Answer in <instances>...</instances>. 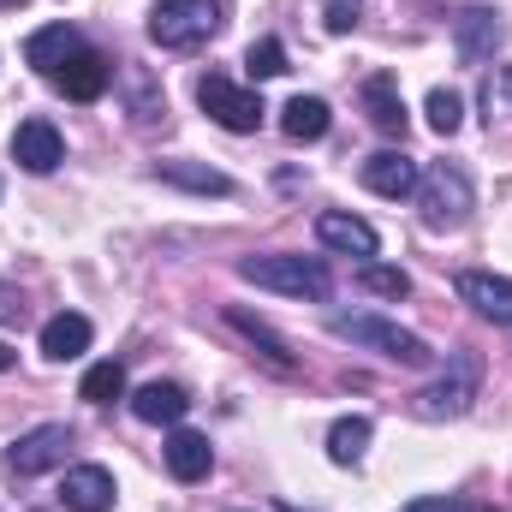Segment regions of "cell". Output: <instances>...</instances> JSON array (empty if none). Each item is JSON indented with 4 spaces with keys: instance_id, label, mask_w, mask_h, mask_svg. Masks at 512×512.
I'll list each match as a JSON object with an SVG mask.
<instances>
[{
    "instance_id": "cell-1",
    "label": "cell",
    "mask_w": 512,
    "mask_h": 512,
    "mask_svg": "<svg viewBox=\"0 0 512 512\" xmlns=\"http://www.w3.org/2000/svg\"><path fill=\"white\" fill-rule=\"evenodd\" d=\"M417 203H423V221H429L435 233H453V227H465V221H471V209H477L471 173H465L459 161H435V167L417 179Z\"/></svg>"
},
{
    "instance_id": "cell-2",
    "label": "cell",
    "mask_w": 512,
    "mask_h": 512,
    "mask_svg": "<svg viewBox=\"0 0 512 512\" xmlns=\"http://www.w3.org/2000/svg\"><path fill=\"white\" fill-rule=\"evenodd\" d=\"M221 24H227V6L221 0H155V12H149V36L161 48H173V54L203 48Z\"/></svg>"
},
{
    "instance_id": "cell-3",
    "label": "cell",
    "mask_w": 512,
    "mask_h": 512,
    "mask_svg": "<svg viewBox=\"0 0 512 512\" xmlns=\"http://www.w3.org/2000/svg\"><path fill=\"white\" fill-rule=\"evenodd\" d=\"M239 274L262 292H286V298H310V304L334 292V280L316 256H245Z\"/></svg>"
},
{
    "instance_id": "cell-4",
    "label": "cell",
    "mask_w": 512,
    "mask_h": 512,
    "mask_svg": "<svg viewBox=\"0 0 512 512\" xmlns=\"http://www.w3.org/2000/svg\"><path fill=\"white\" fill-rule=\"evenodd\" d=\"M477 387H483V358H477V352H453V364H447L441 382H429L423 393H411V411H417L423 423L465 417L471 399H477Z\"/></svg>"
},
{
    "instance_id": "cell-5",
    "label": "cell",
    "mask_w": 512,
    "mask_h": 512,
    "mask_svg": "<svg viewBox=\"0 0 512 512\" xmlns=\"http://www.w3.org/2000/svg\"><path fill=\"white\" fill-rule=\"evenodd\" d=\"M328 334L334 340H346V346H370V352H382V358H399V364H435V352L417 340V334H405L399 322H387V316H328Z\"/></svg>"
},
{
    "instance_id": "cell-6",
    "label": "cell",
    "mask_w": 512,
    "mask_h": 512,
    "mask_svg": "<svg viewBox=\"0 0 512 512\" xmlns=\"http://www.w3.org/2000/svg\"><path fill=\"white\" fill-rule=\"evenodd\" d=\"M197 102H203V114H209L215 126H227V131H256L262 126V114H268L256 90H239V84L221 78V72L197 78Z\"/></svg>"
},
{
    "instance_id": "cell-7",
    "label": "cell",
    "mask_w": 512,
    "mask_h": 512,
    "mask_svg": "<svg viewBox=\"0 0 512 512\" xmlns=\"http://www.w3.org/2000/svg\"><path fill=\"white\" fill-rule=\"evenodd\" d=\"M66 453H72V429H66V423H42V429L18 435V441L0 453V471H6V477H42V471H54Z\"/></svg>"
},
{
    "instance_id": "cell-8",
    "label": "cell",
    "mask_w": 512,
    "mask_h": 512,
    "mask_svg": "<svg viewBox=\"0 0 512 512\" xmlns=\"http://www.w3.org/2000/svg\"><path fill=\"white\" fill-rule=\"evenodd\" d=\"M54 84H60V96H66V102H102V96H108V84H114V66H108V54L78 48V54L54 72Z\"/></svg>"
},
{
    "instance_id": "cell-9",
    "label": "cell",
    "mask_w": 512,
    "mask_h": 512,
    "mask_svg": "<svg viewBox=\"0 0 512 512\" xmlns=\"http://www.w3.org/2000/svg\"><path fill=\"white\" fill-rule=\"evenodd\" d=\"M453 292H459L477 316H489V322L512 328V280H501V274H483V268H465V274L453 280Z\"/></svg>"
},
{
    "instance_id": "cell-10",
    "label": "cell",
    "mask_w": 512,
    "mask_h": 512,
    "mask_svg": "<svg viewBox=\"0 0 512 512\" xmlns=\"http://www.w3.org/2000/svg\"><path fill=\"white\" fill-rule=\"evenodd\" d=\"M453 42H459V60H465V66H483V60L507 42V24H501L489 6H471V12H459Z\"/></svg>"
},
{
    "instance_id": "cell-11",
    "label": "cell",
    "mask_w": 512,
    "mask_h": 512,
    "mask_svg": "<svg viewBox=\"0 0 512 512\" xmlns=\"http://www.w3.org/2000/svg\"><path fill=\"white\" fill-rule=\"evenodd\" d=\"M12 161L24 173H54L66 161V143H60V131L48 126V120H24V126L12 131Z\"/></svg>"
},
{
    "instance_id": "cell-12",
    "label": "cell",
    "mask_w": 512,
    "mask_h": 512,
    "mask_svg": "<svg viewBox=\"0 0 512 512\" xmlns=\"http://www.w3.org/2000/svg\"><path fill=\"white\" fill-rule=\"evenodd\" d=\"M417 179H423V173H417V161H411L405 149H376V155L364 161V185H370L376 197H393V203H399V197H417Z\"/></svg>"
},
{
    "instance_id": "cell-13",
    "label": "cell",
    "mask_w": 512,
    "mask_h": 512,
    "mask_svg": "<svg viewBox=\"0 0 512 512\" xmlns=\"http://www.w3.org/2000/svg\"><path fill=\"white\" fill-rule=\"evenodd\" d=\"M60 507L66 512H114V477H108L102 465H78V471H66V483H60Z\"/></svg>"
},
{
    "instance_id": "cell-14",
    "label": "cell",
    "mask_w": 512,
    "mask_h": 512,
    "mask_svg": "<svg viewBox=\"0 0 512 512\" xmlns=\"http://www.w3.org/2000/svg\"><path fill=\"white\" fill-rule=\"evenodd\" d=\"M78 48H84V42H78V30H72V24H42V30H30V36H24V60H30L42 78H54Z\"/></svg>"
},
{
    "instance_id": "cell-15",
    "label": "cell",
    "mask_w": 512,
    "mask_h": 512,
    "mask_svg": "<svg viewBox=\"0 0 512 512\" xmlns=\"http://www.w3.org/2000/svg\"><path fill=\"white\" fill-rule=\"evenodd\" d=\"M364 114H370V126L382 131V137H405V126H411V114H405V102H399V84H393L387 72H376V78L364 84Z\"/></svg>"
},
{
    "instance_id": "cell-16",
    "label": "cell",
    "mask_w": 512,
    "mask_h": 512,
    "mask_svg": "<svg viewBox=\"0 0 512 512\" xmlns=\"http://www.w3.org/2000/svg\"><path fill=\"white\" fill-rule=\"evenodd\" d=\"M316 239H322L328 251L364 256V262H370L376 245H382V239H376V227H370V221H358V215H322V221H316Z\"/></svg>"
},
{
    "instance_id": "cell-17",
    "label": "cell",
    "mask_w": 512,
    "mask_h": 512,
    "mask_svg": "<svg viewBox=\"0 0 512 512\" xmlns=\"http://www.w3.org/2000/svg\"><path fill=\"white\" fill-rule=\"evenodd\" d=\"M209 465H215V447H209V435H197V429H179V435L167 441V471H173L179 483H203V477H209Z\"/></svg>"
},
{
    "instance_id": "cell-18",
    "label": "cell",
    "mask_w": 512,
    "mask_h": 512,
    "mask_svg": "<svg viewBox=\"0 0 512 512\" xmlns=\"http://www.w3.org/2000/svg\"><path fill=\"white\" fill-rule=\"evenodd\" d=\"M90 316H78V310H66V316H54L48 328H42V352L54 358V364H66V358H84L90 352Z\"/></svg>"
},
{
    "instance_id": "cell-19",
    "label": "cell",
    "mask_w": 512,
    "mask_h": 512,
    "mask_svg": "<svg viewBox=\"0 0 512 512\" xmlns=\"http://www.w3.org/2000/svg\"><path fill=\"white\" fill-rule=\"evenodd\" d=\"M131 411H137L143 423H179V417L191 411V399H185L179 382H143L131 393Z\"/></svg>"
},
{
    "instance_id": "cell-20",
    "label": "cell",
    "mask_w": 512,
    "mask_h": 512,
    "mask_svg": "<svg viewBox=\"0 0 512 512\" xmlns=\"http://www.w3.org/2000/svg\"><path fill=\"white\" fill-rule=\"evenodd\" d=\"M120 90H126V114L137 120V126L167 120V96H161V84H155L143 66H126V72H120Z\"/></svg>"
},
{
    "instance_id": "cell-21",
    "label": "cell",
    "mask_w": 512,
    "mask_h": 512,
    "mask_svg": "<svg viewBox=\"0 0 512 512\" xmlns=\"http://www.w3.org/2000/svg\"><path fill=\"white\" fill-rule=\"evenodd\" d=\"M167 185H179V191H197V197H233V179L221 173V167H197V161H161L155 167Z\"/></svg>"
},
{
    "instance_id": "cell-22",
    "label": "cell",
    "mask_w": 512,
    "mask_h": 512,
    "mask_svg": "<svg viewBox=\"0 0 512 512\" xmlns=\"http://www.w3.org/2000/svg\"><path fill=\"white\" fill-rule=\"evenodd\" d=\"M227 322H233V328H239V334H245L251 346H262V358H268V364H274L280 376H292V370H298V358L286 352V340H280V334H274L268 322H256L251 310H227Z\"/></svg>"
},
{
    "instance_id": "cell-23",
    "label": "cell",
    "mask_w": 512,
    "mask_h": 512,
    "mask_svg": "<svg viewBox=\"0 0 512 512\" xmlns=\"http://www.w3.org/2000/svg\"><path fill=\"white\" fill-rule=\"evenodd\" d=\"M280 126H286L292 143H316V137H328V102L322 96H292L286 114H280Z\"/></svg>"
},
{
    "instance_id": "cell-24",
    "label": "cell",
    "mask_w": 512,
    "mask_h": 512,
    "mask_svg": "<svg viewBox=\"0 0 512 512\" xmlns=\"http://www.w3.org/2000/svg\"><path fill=\"white\" fill-rule=\"evenodd\" d=\"M370 417H340L334 429H328V459L334 465H358L364 459V447H370Z\"/></svg>"
},
{
    "instance_id": "cell-25",
    "label": "cell",
    "mask_w": 512,
    "mask_h": 512,
    "mask_svg": "<svg viewBox=\"0 0 512 512\" xmlns=\"http://www.w3.org/2000/svg\"><path fill=\"white\" fill-rule=\"evenodd\" d=\"M358 286L376 292V298H405V292H411V274H405V268H387V262L370 256V262H358Z\"/></svg>"
},
{
    "instance_id": "cell-26",
    "label": "cell",
    "mask_w": 512,
    "mask_h": 512,
    "mask_svg": "<svg viewBox=\"0 0 512 512\" xmlns=\"http://www.w3.org/2000/svg\"><path fill=\"white\" fill-rule=\"evenodd\" d=\"M78 393H84L90 405H114V399L126 393V370H120V364H96V370L84 376V387H78Z\"/></svg>"
},
{
    "instance_id": "cell-27",
    "label": "cell",
    "mask_w": 512,
    "mask_h": 512,
    "mask_svg": "<svg viewBox=\"0 0 512 512\" xmlns=\"http://www.w3.org/2000/svg\"><path fill=\"white\" fill-rule=\"evenodd\" d=\"M465 120V102L453 96V90H429V131H441V137H453Z\"/></svg>"
},
{
    "instance_id": "cell-28",
    "label": "cell",
    "mask_w": 512,
    "mask_h": 512,
    "mask_svg": "<svg viewBox=\"0 0 512 512\" xmlns=\"http://www.w3.org/2000/svg\"><path fill=\"white\" fill-rule=\"evenodd\" d=\"M245 66H251V78H280V72H286V48H280V36H262V42H251Z\"/></svg>"
},
{
    "instance_id": "cell-29",
    "label": "cell",
    "mask_w": 512,
    "mask_h": 512,
    "mask_svg": "<svg viewBox=\"0 0 512 512\" xmlns=\"http://www.w3.org/2000/svg\"><path fill=\"white\" fill-rule=\"evenodd\" d=\"M358 18H364V0H322V24H328L334 36L358 30Z\"/></svg>"
},
{
    "instance_id": "cell-30",
    "label": "cell",
    "mask_w": 512,
    "mask_h": 512,
    "mask_svg": "<svg viewBox=\"0 0 512 512\" xmlns=\"http://www.w3.org/2000/svg\"><path fill=\"white\" fill-rule=\"evenodd\" d=\"M405 512H495V507H483V501H417Z\"/></svg>"
},
{
    "instance_id": "cell-31",
    "label": "cell",
    "mask_w": 512,
    "mask_h": 512,
    "mask_svg": "<svg viewBox=\"0 0 512 512\" xmlns=\"http://www.w3.org/2000/svg\"><path fill=\"white\" fill-rule=\"evenodd\" d=\"M495 96H512V66L495 78V84H489V102H495Z\"/></svg>"
},
{
    "instance_id": "cell-32",
    "label": "cell",
    "mask_w": 512,
    "mask_h": 512,
    "mask_svg": "<svg viewBox=\"0 0 512 512\" xmlns=\"http://www.w3.org/2000/svg\"><path fill=\"white\" fill-rule=\"evenodd\" d=\"M6 370H12V346L0 340V376H6Z\"/></svg>"
},
{
    "instance_id": "cell-33",
    "label": "cell",
    "mask_w": 512,
    "mask_h": 512,
    "mask_svg": "<svg viewBox=\"0 0 512 512\" xmlns=\"http://www.w3.org/2000/svg\"><path fill=\"white\" fill-rule=\"evenodd\" d=\"M12 6H24V0H0V12H12Z\"/></svg>"
},
{
    "instance_id": "cell-34",
    "label": "cell",
    "mask_w": 512,
    "mask_h": 512,
    "mask_svg": "<svg viewBox=\"0 0 512 512\" xmlns=\"http://www.w3.org/2000/svg\"><path fill=\"white\" fill-rule=\"evenodd\" d=\"M280 512H304V507H292V501H280Z\"/></svg>"
}]
</instances>
